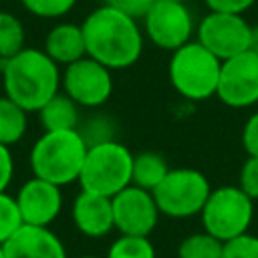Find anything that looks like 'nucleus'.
I'll list each match as a JSON object with an SVG mask.
<instances>
[{
  "mask_svg": "<svg viewBox=\"0 0 258 258\" xmlns=\"http://www.w3.org/2000/svg\"><path fill=\"white\" fill-rule=\"evenodd\" d=\"M87 56L99 60L111 71L133 67L145 44V34L137 18L103 4L81 22Z\"/></svg>",
  "mask_w": 258,
  "mask_h": 258,
  "instance_id": "nucleus-1",
  "label": "nucleus"
},
{
  "mask_svg": "<svg viewBox=\"0 0 258 258\" xmlns=\"http://www.w3.org/2000/svg\"><path fill=\"white\" fill-rule=\"evenodd\" d=\"M60 67L42 50L24 46L14 56L2 60L4 95L28 113H36L60 91Z\"/></svg>",
  "mask_w": 258,
  "mask_h": 258,
  "instance_id": "nucleus-2",
  "label": "nucleus"
},
{
  "mask_svg": "<svg viewBox=\"0 0 258 258\" xmlns=\"http://www.w3.org/2000/svg\"><path fill=\"white\" fill-rule=\"evenodd\" d=\"M89 143L79 129L44 131L30 149L32 175L60 187L79 181Z\"/></svg>",
  "mask_w": 258,
  "mask_h": 258,
  "instance_id": "nucleus-3",
  "label": "nucleus"
},
{
  "mask_svg": "<svg viewBox=\"0 0 258 258\" xmlns=\"http://www.w3.org/2000/svg\"><path fill=\"white\" fill-rule=\"evenodd\" d=\"M222 60L196 38L175 48L167 62V77L173 91L187 101L216 97Z\"/></svg>",
  "mask_w": 258,
  "mask_h": 258,
  "instance_id": "nucleus-4",
  "label": "nucleus"
},
{
  "mask_svg": "<svg viewBox=\"0 0 258 258\" xmlns=\"http://www.w3.org/2000/svg\"><path fill=\"white\" fill-rule=\"evenodd\" d=\"M131 171L133 153L129 147L115 139H103L89 145L79 183L81 189L113 198L131 185Z\"/></svg>",
  "mask_w": 258,
  "mask_h": 258,
  "instance_id": "nucleus-5",
  "label": "nucleus"
},
{
  "mask_svg": "<svg viewBox=\"0 0 258 258\" xmlns=\"http://www.w3.org/2000/svg\"><path fill=\"white\" fill-rule=\"evenodd\" d=\"M254 218V200L240 185L212 187L202 212V228L222 242L248 232Z\"/></svg>",
  "mask_w": 258,
  "mask_h": 258,
  "instance_id": "nucleus-6",
  "label": "nucleus"
},
{
  "mask_svg": "<svg viewBox=\"0 0 258 258\" xmlns=\"http://www.w3.org/2000/svg\"><path fill=\"white\" fill-rule=\"evenodd\" d=\"M212 191L206 173L194 167H173L153 189L155 204L165 218L185 220L200 216Z\"/></svg>",
  "mask_w": 258,
  "mask_h": 258,
  "instance_id": "nucleus-7",
  "label": "nucleus"
},
{
  "mask_svg": "<svg viewBox=\"0 0 258 258\" xmlns=\"http://www.w3.org/2000/svg\"><path fill=\"white\" fill-rule=\"evenodd\" d=\"M141 22L145 38L153 46L169 52L194 40L196 34L194 16L181 0H155Z\"/></svg>",
  "mask_w": 258,
  "mask_h": 258,
  "instance_id": "nucleus-8",
  "label": "nucleus"
},
{
  "mask_svg": "<svg viewBox=\"0 0 258 258\" xmlns=\"http://www.w3.org/2000/svg\"><path fill=\"white\" fill-rule=\"evenodd\" d=\"M196 40L220 60L252 48V24L244 14L210 10L196 24Z\"/></svg>",
  "mask_w": 258,
  "mask_h": 258,
  "instance_id": "nucleus-9",
  "label": "nucleus"
},
{
  "mask_svg": "<svg viewBox=\"0 0 258 258\" xmlns=\"http://www.w3.org/2000/svg\"><path fill=\"white\" fill-rule=\"evenodd\" d=\"M60 89L79 107H101L113 95V71L91 56H83L64 67Z\"/></svg>",
  "mask_w": 258,
  "mask_h": 258,
  "instance_id": "nucleus-10",
  "label": "nucleus"
},
{
  "mask_svg": "<svg viewBox=\"0 0 258 258\" xmlns=\"http://www.w3.org/2000/svg\"><path fill=\"white\" fill-rule=\"evenodd\" d=\"M216 97L232 109L258 105V52L254 48L222 60Z\"/></svg>",
  "mask_w": 258,
  "mask_h": 258,
  "instance_id": "nucleus-11",
  "label": "nucleus"
},
{
  "mask_svg": "<svg viewBox=\"0 0 258 258\" xmlns=\"http://www.w3.org/2000/svg\"><path fill=\"white\" fill-rule=\"evenodd\" d=\"M111 202H113V222L119 234L149 236L161 218L153 191L133 183L121 189L119 194H115Z\"/></svg>",
  "mask_w": 258,
  "mask_h": 258,
  "instance_id": "nucleus-12",
  "label": "nucleus"
},
{
  "mask_svg": "<svg viewBox=\"0 0 258 258\" xmlns=\"http://www.w3.org/2000/svg\"><path fill=\"white\" fill-rule=\"evenodd\" d=\"M14 198L22 216V224L50 226L62 210V187L36 175L26 179Z\"/></svg>",
  "mask_w": 258,
  "mask_h": 258,
  "instance_id": "nucleus-13",
  "label": "nucleus"
},
{
  "mask_svg": "<svg viewBox=\"0 0 258 258\" xmlns=\"http://www.w3.org/2000/svg\"><path fill=\"white\" fill-rule=\"evenodd\" d=\"M2 248L6 258H69L62 240L50 226L22 224Z\"/></svg>",
  "mask_w": 258,
  "mask_h": 258,
  "instance_id": "nucleus-14",
  "label": "nucleus"
},
{
  "mask_svg": "<svg viewBox=\"0 0 258 258\" xmlns=\"http://www.w3.org/2000/svg\"><path fill=\"white\" fill-rule=\"evenodd\" d=\"M71 218L75 228L87 238H105L115 230L111 198L87 189L77 194L71 208Z\"/></svg>",
  "mask_w": 258,
  "mask_h": 258,
  "instance_id": "nucleus-15",
  "label": "nucleus"
},
{
  "mask_svg": "<svg viewBox=\"0 0 258 258\" xmlns=\"http://www.w3.org/2000/svg\"><path fill=\"white\" fill-rule=\"evenodd\" d=\"M42 50L58 64V67H67L83 56H87V48H85V36H83V28L81 24L75 22H60L54 24L46 36H44V46Z\"/></svg>",
  "mask_w": 258,
  "mask_h": 258,
  "instance_id": "nucleus-16",
  "label": "nucleus"
},
{
  "mask_svg": "<svg viewBox=\"0 0 258 258\" xmlns=\"http://www.w3.org/2000/svg\"><path fill=\"white\" fill-rule=\"evenodd\" d=\"M36 113L44 131L79 129V123H81L79 105L67 93H60V91L54 97H50Z\"/></svg>",
  "mask_w": 258,
  "mask_h": 258,
  "instance_id": "nucleus-17",
  "label": "nucleus"
},
{
  "mask_svg": "<svg viewBox=\"0 0 258 258\" xmlns=\"http://www.w3.org/2000/svg\"><path fill=\"white\" fill-rule=\"evenodd\" d=\"M171 167L167 165L165 157L157 151H139L133 153V171H131V183L139 185L143 189L153 191L159 181L167 175Z\"/></svg>",
  "mask_w": 258,
  "mask_h": 258,
  "instance_id": "nucleus-18",
  "label": "nucleus"
},
{
  "mask_svg": "<svg viewBox=\"0 0 258 258\" xmlns=\"http://www.w3.org/2000/svg\"><path fill=\"white\" fill-rule=\"evenodd\" d=\"M28 129V111L16 105L10 97H0V143L14 145L18 143Z\"/></svg>",
  "mask_w": 258,
  "mask_h": 258,
  "instance_id": "nucleus-19",
  "label": "nucleus"
},
{
  "mask_svg": "<svg viewBox=\"0 0 258 258\" xmlns=\"http://www.w3.org/2000/svg\"><path fill=\"white\" fill-rule=\"evenodd\" d=\"M224 242L206 230L185 236L177 246V258H222Z\"/></svg>",
  "mask_w": 258,
  "mask_h": 258,
  "instance_id": "nucleus-20",
  "label": "nucleus"
},
{
  "mask_svg": "<svg viewBox=\"0 0 258 258\" xmlns=\"http://www.w3.org/2000/svg\"><path fill=\"white\" fill-rule=\"evenodd\" d=\"M26 30L18 16L0 10V58L6 60L24 48Z\"/></svg>",
  "mask_w": 258,
  "mask_h": 258,
  "instance_id": "nucleus-21",
  "label": "nucleus"
},
{
  "mask_svg": "<svg viewBox=\"0 0 258 258\" xmlns=\"http://www.w3.org/2000/svg\"><path fill=\"white\" fill-rule=\"evenodd\" d=\"M105 258H157V254L149 236L119 234L111 242Z\"/></svg>",
  "mask_w": 258,
  "mask_h": 258,
  "instance_id": "nucleus-22",
  "label": "nucleus"
},
{
  "mask_svg": "<svg viewBox=\"0 0 258 258\" xmlns=\"http://www.w3.org/2000/svg\"><path fill=\"white\" fill-rule=\"evenodd\" d=\"M20 226H22V216L16 198L6 191H0V244H4Z\"/></svg>",
  "mask_w": 258,
  "mask_h": 258,
  "instance_id": "nucleus-23",
  "label": "nucleus"
},
{
  "mask_svg": "<svg viewBox=\"0 0 258 258\" xmlns=\"http://www.w3.org/2000/svg\"><path fill=\"white\" fill-rule=\"evenodd\" d=\"M20 4L38 18H62L75 8L77 0H20Z\"/></svg>",
  "mask_w": 258,
  "mask_h": 258,
  "instance_id": "nucleus-24",
  "label": "nucleus"
},
{
  "mask_svg": "<svg viewBox=\"0 0 258 258\" xmlns=\"http://www.w3.org/2000/svg\"><path fill=\"white\" fill-rule=\"evenodd\" d=\"M222 258H258V236L244 232L224 242Z\"/></svg>",
  "mask_w": 258,
  "mask_h": 258,
  "instance_id": "nucleus-25",
  "label": "nucleus"
},
{
  "mask_svg": "<svg viewBox=\"0 0 258 258\" xmlns=\"http://www.w3.org/2000/svg\"><path fill=\"white\" fill-rule=\"evenodd\" d=\"M238 185L244 194H248L254 202L258 200V157L248 155L246 161L240 167L238 175Z\"/></svg>",
  "mask_w": 258,
  "mask_h": 258,
  "instance_id": "nucleus-26",
  "label": "nucleus"
},
{
  "mask_svg": "<svg viewBox=\"0 0 258 258\" xmlns=\"http://www.w3.org/2000/svg\"><path fill=\"white\" fill-rule=\"evenodd\" d=\"M242 147L248 155L258 157V111H254L242 127Z\"/></svg>",
  "mask_w": 258,
  "mask_h": 258,
  "instance_id": "nucleus-27",
  "label": "nucleus"
},
{
  "mask_svg": "<svg viewBox=\"0 0 258 258\" xmlns=\"http://www.w3.org/2000/svg\"><path fill=\"white\" fill-rule=\"evenodd\" d=\"M153 2L155 0H103V4H109V6L133 16V18H137V20H141L147 14V10L151 8Z\"/></svg>",
  "mask_w": 258,
  "mask_h": 258,
  "instance_id": "nucleus-28",
  "label": "nucleus"
},
{
  "mask_svg": "<svg viewBox=\"0 0 258 258\" xmlns=\"http://www.w3.org/2000/svg\"><path fill=\"white\" fill-rule=\"evenodd\" d=\"M206 6L210 10L216 12H236V14H244L248 8H252L256 4V0H204Z\"/></svg>",
  "mask_w": 258,
  "mask_h": 258,
  "instance_id": "nucleus-29",
  "label": "nucleus"
},
{
  "mask_svg": "<svg viewBox=\"0 0 258 258\" xmlns=\"http://www.w3.org/2000/svg\"><path fill=\"white\" fill-rule=\"evenodd\" d=\"M14 175V157L10 153V147L0 143V191H6Z\"/></svg>",
  "mask_w": 258,
  "mask_h": 258,
  "instance_id": "nucleus-30",
  "label": "nucleus"
},
{
  "mask_svg": "<svg viewBox=\"0 0 258 258\" xmlns=\"http://www.w3.org/2000/svg\"><path fill=\"white\" fill-rule=\"evenodd\" d=\"M252 48L258 52V26H252Z\"/></svg>",
  "mask_w": 258,
  "mask_h": 258,
  "instance_id": "nucleus-31",
  "label": "nucleus"
},
{
  "mask_svg": "<svg viewBox=\"0 0 258 258\" xmlns=\"http://www.w3.org/2000/svg\"><path fill=\"white\" fill-rule=\"evenodd\" d=\"M0 258H6V254H4V248H2V244H0Z\"/></svg>",
  "mask_w": 258,
  "mask_h": 258,
  "instance_id": "nucleus-32",
  "label": "nucleus"
},
{
  "mask_svg": "<svg viewBox=\"0 0 258 258\" xmlns=\"http://www.w3.org/2000/svg\"><path fill=\"white\" fill-rule=\"evenodd\" d=\"M0 79H2V58H0Z\"/></svg>",
  "mask_w": 258,
  "mask_h": 258,
  "instance_id": "nucleus-33",
  "label": "nucleus"
},
{
  "mask_svg": "<svg viewBox=\"0 0 258 258\" xmlns=\"http://www.w3.org/2000/svg\"><path fill=\"white\" fill-rule=\"evenodd\" d=\"M81 258H97V256H81Z\"/></svg>",
  "mask_w": 258,
  "mask_h": 258,
  "instance_id": "nucleus-34",
  "label": "nucleus"
},
{
  "mask_svg": "<svg viewBox=\"0 0 258 258\" xmlns=\"http://www.w3.org/2000/svg\"><path fill=\"white\" fill-rule=\"evenodd\" d=\"M181 2H187V0H181Z\"/></svg>",
  "mask_w": 258,
  "mask_h": 258,
  "instance_id": "nucleus-35",
  "label": "nucleus"
}]
</instances>
